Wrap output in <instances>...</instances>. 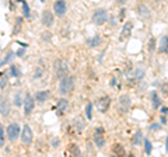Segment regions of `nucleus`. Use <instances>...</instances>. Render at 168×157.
<instances>
[{
    "mask_svg": "<svg viewBox=\"0 0 168 157\" xmlns=\"http://www.w3.org/2000/svg\"><path fill=\"white\" fill-rule=\"evenodd\" d=\"M74 87V77L73 76H65L63 78H60V83H59V93L62 95H66L73 90Z\"/></svg>",
    "mask_w": 168,
    "mask_h": 157,
    "instance_id": "nucleus-1",
    "label": "nucleus"
},
{
    "mask_svg": "<svg viewBox=\"0 0 168 157\" xmlns=\"http://www.w3.org/2000/svg\"><path fill=\"white\" fill-rule=\"evenodd\" d=\"M20 135H21L20 125L16 122L10 123V125L7 126V129H6V136L8 138L10 142H17V139L20 138Z\"/></svg>",
    "mask_w": 168,
    "mask_h": 157,
    "instance_id": "nucleus-2",
    "label": "nucleus"
},
{
    "mask_svg": "<svg viewBox=\"0 0 168 157\" xmlns=\"http://www.w3.org/2000/svg\"><path fill=\"white\" fill-rule=\"evenodd\" d=\"M20 139L23 142L24 146H29L34 140V133H32V129L29 128L28 125H24L23 129H21V135H20Z\"/></svg>",
    "mask_w": 168,
    "mask_h": 157,
    "instance_id": "nucleus-3",
    "label": "nucleus"
},
{
    "mask_svg": "<svg viewBox=\"0 0 168 157\" xmlns=\"http://www.w3.org/2000/svg\"><path fill=\"white\" fill-rule=\"evenodd\" d=\"M69 69L70 68H69L67 62H65V60L59 59V60H56L55 62V73H56V76H58L59 78H63L65 76H67Z\"/></svg>",
    "mask_w": 168,
    "mask_h": 157,
    "instance_id": "nucleus-4",
    "label": "nucleus"
},
{
    "mask_svg": "<svg viewBox=\"0 0 168 157\" xmlns=\"http://www.w3.org/2000/svg\"><path fill=\"white\" fill-rule=\"evenodd\" d=\"M108 21V11L105 8H97L92 14V23L97 25H102Z\"/></svg>",
    "mask_w": 168,
    "mask_h": 157,
    "instance_id": "nucleus-5",
    "label": "nucleus"
},
{
    "mask_svg": "<svg viewBox=\"0 0 168 157\" xmlns=\"http://www.w3.org/2000/svg\"><path fill=\"white\" fill-rule=\"evenodd\" d=\"M42 24H44L45 27H52L53 23H55V13H52L50 10H48V8H45L44 11H42Z\"/></svg>",
    "mask_w": 168,
    "mask_h": 157,
    "instance_id": "nucleus-6",
    "label": "nucleus"
},
{
    "mask_svg": "<svg viewBox=\"0 0 168 157\" xmlns=\"http://www.w3.org/2000/svg\"><path fill=\"white\" fill-rule=\"evenodd\" d=\"M67 11V4H66L65 0H56L55 4H53V13L58 17H63Z\"/></svg>",
    "mask_w": 168,
    "mask_h": 157,
    "instance_id": "nucleus-7",
    "label": "nucleus"
},
{
    "mask_svg": "<svg viewBox=\"0 0 168 157\" xmlns=\"http://www.w3.org/2000/svg\"><path fill=\"white\" fill-rule=\"evenodd\" d=\"M34 108H35V98L32 95L27 94L25 98H24V114L29 115L34 111Z\"/></svg>",
    "mask_w": 168,
    "mask_h": 157,
    "instance_id": "nucleus-8",
    "label": "nucleus"
},
{
    "mask_svg": "<svg viewBox=\"0 0 168 157\" xmlns=\"http://www.w3.org/2000/svg\"><path fill=\"white\" fill-rule=\"evenodd\" d=\"M94 142L97 147H104L105 144V138H104V128H97L94 132Z\"/></svg>",
    "mask_w": 168,
    "mask_h": 157,
    "instance_id": "nucleus-9",
    "label": "nucleus"
},
{
    "mask_svg": "<svg viewBox=\"0 0 168 157\" xmlns=\"http://www.w3.org/2000/svg\"><path fill=\"white\" fill-rule=\"evenodd\" d=\"M130 104H132V100L129 95H121L119 97V110L122 111V112H128L129 108H130Z\"/></svg>",
    "mask_w": 168,
    "mask_h": 157,
    "instance_id": "nucleus-10",
    "label": "nucleus"
},
{
    "mask_svg": "<svg viewBox=\"0 0 168 157\" xmlns=\"http://www.w3.org/2000/svg\"><path fill=\"white\" fill-rule=\"evenodd\" d=\"M11 111V104L8 98H2L0 100V114L3 116H7Z\"/></svg>",
    "mask_w": 168,
    "mask_h": 157,
    "instance_id": "nucleus-11",
    "label": "nucleus"
},
{
    "mask_svg": "<svg viewBox=\"0 0 168 157\" xmlns=\"http://www.w3.org/2000/svg\"><path fill=\"white\" fill-rule=\"evenodd\" d=\"M109 104H111V98L108 97H101L100 100L97 101V108L100 110V112H107L108 108H109Z\"/></svg>",
    "mask_w": 168,
    "mask_h": 157,
    "instance_id": "nucleus-12",
    "label": "nucleus"
},
{
    "mask_svg": "<svg viewBox=\"0 0 168 157\" xmlns=\"http://www.w3.org/2000/svg\"><path fill=\"white\" fill-rule=\"evenodd\" d=\"M132 28H133V23H132V21H129V23H126V24H125V25H123V28H122L121 41H123V39H126V38H129V37H130Z\"/></svg>",
    "mask_w": 168,
    "mask_h": 157,
    "instance_id": "nucleus-13",
    "label": "nucleus"
},
{
    "mask_svg": "<svg viewBox=\"0 0 168 157\" xmlns=\"http://www.w3.org/2000/svg\"><path fill=\"white\" fill-rule=\"evenodd\" d=\"M167 51H168V35H163L160 38V42H158V52L165 53Z\"/></svg>",
    "mask_w": 168,
    "mask_h": 157,
    "instance_id": "nucleus-14",
    "label": "nucleus"
},
{
    "mask_svg": "<svg viewBox=\"0 0 168 157\" xmlns=\"http://www.w3.org/2000/svg\"><path fill=\"white\" fill-rule=\"evenodd\" d=\"M49 95H50L49 91H48V90H44V91H38L34 98H35V101H38V102L42 104V102H45L48 98H49Z\"/></svg>",
    "mask_w": 168,
    "mask_h": 157,
    "instance_id": "nucleus-15",
    "label": "nucleus"
},
{
    "mask_svg": "<svg viewBox=\"0 0 168 157\" xmlns=\"http://www.w3.org/2000/svg\"><path fill=\"white\" fill-rule=\"evenodd\" d=\"M67 107H69V102H67V100H65V98H60L58 101V111H59V114H63L66 110H67Z\"/></svg>",
    "mask_w": 168,
    "mask_h": 157,
    "instance_id": "nucleus-16",
    "label": "nucleus"
},
{
    "mask_svg": "<svg viewBox=\"0 0 168 157\" xmlns=\"http://www.w3.org/2000/svg\"><path fill=\"white\" fill-rule=\"evenodd\" d=\"M101 44V37L100 35H94V37L92 38H88L87 39V45H88V46H98V45Z\"/></svg>",
    "mask_w": 168,
    "mask_h": 157,
    "instance_id": "nucleus-17",
    "label": "nucleus"
},
{
    "mask_svg": "<svg viewBox=\"0 0 168 157\" xmlns=\"http://www.w3.org/2000/svg\"><path fill=\"white\" fill-rule=\"evenodd\" d=\"M137 11H139V16L143 17V19H149L150 17V11H149V8H147V6H144V4H140Z\"/></svg>",
    "mask_w": 168,
    "mask_h": 157,
    "instance_id": "nucleus-18",
    "label": "nucleus"
},
{
    "mask_svg": "<svg viewBox=\"0 0 168 157\" xmlns=\"http://www.w3.org/2000/svg\"><path fill=\"white\" fill-rule=\"evenodd\" d=\"M112 152L115 153V154H118V156H126V152H125L123 147H122L121 143H115V144H113Z\"/></svg>",
    "mask_w": 168,
    "mask_h": 157,
    "instance_id": "nucleus-19",
    "label": "nucleus"
},
{
    "mask_svg": "<svg viewBox=\"0 0 168 157\" xmlns=\"http://www.w3.org/2000/svg\"><path fill=\"white\" fill-rule=\"evenodd\" d=\"M18 2L21 3V4H23V14H24V17L29 19V16H31V10H29L28 3H27L25 0H18Z\"/></svg>",
    "mask_w": 168,
    "mask_h": 157,
    "instance_id": "nucleus-20",
    "label": "nucleus"
},
{
    "mask_svg": "<svg viewBox=\"0 0 168 157\" xmlns=\"http://www.w3.org/2000/svg\"><path fill=\"white\" fill-rule=\"evenodd\" d=\"M142 140H143V133L140 131H137L136 133H134L133 139H132V144H133V146H139Z\"/></svg>",
    "mask_w": 168,
    "mask_h": 157,
    "instance_id": "nucleus-21",
    "label": "nucleus"
},
{
    "mask_svg": "<svg viewBox=\"0 0 168 157\" xmlns=\"http://www.w3.org/2000/svg\"><path fill=\"white\" fill-rule=\"evenodd\" d=\"M151 98H153V107H154V108L160 107V97L157 95V93H155V91L151 93Z\"/></svg>",
    "mask_w": 168,
    "mask_h": 157,
    "instance_id": "nucleus-22",
    "label": "nucleus"
},
{
    "mask_svg": "<svg viewBox=\"0 0 168 157\" xmlns=\"http://www.w3.org/2000/svg\"><path fill=\"white\" fill-rule=\"evenodd\" d=\"M74 125L77 126V131L79 132H81L84 128H86V122H83V119L81 118H77L76 119V122H74Z\"/></svg>",
    "mask_w": 168,
    "mask_h": 157,
    "instance_id": "nucleus-23",
    "label": "nucleus"
},
{
    "mask_svg": "<svg viewBox=\"0 0 168 157\" xmlns=\"http://www.w3.org/2000/svg\"><path fill=\"white\" fill-rule=\"evenodd\" d=\"M86 116L87 119H91L92 118V102H88L86 107Z\"/></svg>",
    "mask_w": 168,
    "mask_h": 157,
    "instance_id": "nucleus-24",
    "label": "nucleus"
},
{
    "mask_svg": "<svg viewBox=\"0 0 168 157\" xmlns=\"http://www.w3.org/2000/svg\"><path fill=\"white\" fill-rule=\"evenodd\" d=\"M14 58H16V53H13V52H8V53H7V56H4V59H3L2 65H4V63L11 62V60H13Z\"/></svg>",
    "mask_w": 168,
    "mask_h": 157,
    "instance_id": "nucleus-25",
    "label": "nucleus"
},
{
    "mask_svg": "<svg viewBox=\"0 0 168 157\" xmlns=\"http://www.w3.org/2000/svg\"><path fill=\"white\" fill-rule=\"evenodd\" d=\"M14 104H16L17 107H21V105L24 104V100H21V94H20V93H17V94L14 95Z\"/></svg>",
    "mask_w": 168,
    "mask_h": 157,
    "instance_id": "nucleus-26",
    "label": "nucleus"
},
{
    "mask_svg": "<svg viewBox=\"0 0 168 157\" xmlns=\"http://www.w3.org/2000/svg\"><path fill=\"white\" fill-rule=\"evenodd\" d=\"M144 149H146V154L151 153V143H150L149 139H144Z\"/></svg>",
    "mask_w": 168,
    "mask_h": 157,
    "instance_id": "nucleus-27",
    "label": "nucleus"
},
{
    "mask_svg": "<svg viewBox=\"0 0 168 157\" xmlns=\"http://www.w3.org/2000/svg\"><path fill=\"white\" fill-rule=\"evenodd\" d=\"M4 129H3L2 123H0V146H3L4 144Z\"/></svg>",
    "mask_w": 168,
    "mask_h": 157,
    "instance_id": "nucleus-28",
    "label": "nucleus"
},
{
    "mask_svg": "<svg viewBox=\"0 0 168 157\" xmlns=\"http://www.w3.org/2000/svg\"><path fill=\"white\" fill-rule=\"evenodd\" d=\"M25 52H27L25 46H23V48H20V49L16 52V56H17V58H23V56L25 55Z\"/></svg>",
    "mask_w": 168,
    "mask_h": 157,
    "instance_id": "nucleus-29",
    "label": "nucleus"
},
{
    "mask_svg": "<svg viewBox=\"0 0 168 157\" xmlns=\"http://www.w3.org/2000/svg\"><path fill=\"white\" fill-rule=\"evenodd\" d=\"M10 72H11V76L13 77H18L20 76V72L17 70L16 66H10Z\"/></svg>",
    "mask_w": 168,
    "mask_h": 157,
    "instance_id": "nucleus-30",
    "label": "nucleus"
},
{
    "mask_svg": "<svg viewBox=\"0 0 168 157\" xmlns=\"http://www.w3.org/2000/svg\"><path fill=\"white\" fill-rule=\"evenodd\" d=\"M70 152L74 153L76 156H80V150H79V147H77L76 144H71V146H70Z\"/></svg>",
    "mask_w": 168,
    "mask_h": 157,
    "instance_id": "nucleus-31",
    "label": "nucleus"
},
{
    "mask_svg": "<svg viewBox=\"0 0 168 157\" xmlns=\"http://www.w3.org/2000/svg\"><path fill=\"white\" fill-rule=\"evenodd\" d=\"M154 45H155V39L154 38H150L149 39V51L154 49Z\"/></svg>",
    "mask_w": 168,
    "mask_h": 157,
    "instance_id": "nucleus-32",
    "label": "nucleus"
},
{
    "mask_svg": "<svg viewBox=\"0 0 168 157\" xmlns=\"http://www.w3.org/2000/svg\"><path fill=\"white\" fill-rule=\"evenodd\" d=\"M41 76H42V72L39 69H37V70H35V74H34V78H39Z\"/></svg>",
    "mask_w": 168,
    "mask_h": 157,
    "instance_id": "nucleus-33",
    "label": "nucleus"
},
{
    "mask_svg": "<svg viewBox=\"0 0 168 157\" xmlns=\"http://www.w3.org/2000/svg\"><path fill=\"white\" fill-rule=\"evenodd\" d=\"M161 114H164V115H165V114H168V108H167V107H163V108H161Z\"/></svg>",
    "mask_w": 168,
    "mask_h": 157,
    "instance_id": "nucleus-34",
    "label": "nucleus"
},
{
    "mask_svg": "<svg viewBox=\"0 0 168 157\" xmlns=\"http://www.w3.org/2000/svg\"><path fill=\"white\" fill-rule=\"evenodd\" d=\"M126 2H128V0H116V3H118V4H121V6H123Z\"/></svg>",
    "mask_w": 168,
    "mask_h": 157,
    "instance_id": "nucleus-35",
    "label": "nucleus"
},
{
    "mask_svg": "<svg viewBox=\"0 0 168 157\" xmlns=\"http://www.w3.org/2000/svg\"><path fill=\"white\" fill-rule=\"evenodd\" d=\"M58 146H59V140L55 139V140H53V147H58Z\"/></svg>",
    "mask_w": 168,
    "mask_h": 157,
    "instance_id": "nucleus-36",
    "label": "nucleus"
},
{
    "mask_svg": "<svg viewBox=\"0 0 168 157\" xmlns=\"http://www.w3.org/2000/svg\"><path fill=\"white\" fill-rule=\"evenodd\" d=\"M115 83H116V78H115V77H112V80H111V86L113 87V86H115Z\"/></svg>",
    "mask_w": 168,
    "mask_h": 157,
    "instance_id": "nucleus-37",
    "label": "nucleus"
},
{
    "mask_svg": "<svg viewBox=\"0 0 168 157\" xmlns=\"http://www.w3.org/2000/svg\"><path fill=\"white\" fill-rule=\"evenodd\" d=\"M161 123H163V125H165V123H167V119H165V116H161Z\"/></svg>",
    "mask_w": 168,
    "mask_h": 157,
    "instance_id": "nucleus-38",
    "label": "nucleus"
},
{
    "mask_svg": "<svg viewBox=\"0 0 168 157\" xmlns=\"http://www.w3.org/2000/svg\"><path fill=\"white\" fill-rule=\"evenodd\" d=\"M158 128V125L155 123V125H150V129H157Z\"/></svg>",
    "mask_w": 168,
    "mask_h": 157,
    "instance_id": "nucleus-39",
    "label": "nucleus"
},
{
    "mask_svg": "<svg viewBox=\"0 0 168 157\" xmlns=\"http://www.w3.org/2000/svg\"><path fill=\"white\" fill-rule=\"evenodd\" d=\"M165 149H167V152H168V138H167V144H165Z\"/></svg>",
    "mask_w": 168,
    "mask_h": 157,
    "instance_id": "nucleus-40",
    "label": "nucleus"
},
{
    "mask_svg": "<svg viewBox=\"0 0 168 157\" xmlns=\"http://www.w3.org/2000/svg\"><path fill=\"white\" fill-rule=\"evenodd\" d=\"M155 2H161V0H155Z\"/></svg>",
    "mask_w": 168,
    "mask_h": 157,
    "instance_id": "nucleus-41",
    "label": "nucleus"
},
{
    "mask_svg": "<svg viewBox=\"0 0 168 157\" xmlns=\"http://www.w3.org/2000/svg\"><path fill=\"white\" fill-rule=\"evenodd\" d=\"M41 2H42V3H44V2H45V0H41Z\"/></svg>",
    "mask_w": 168,
    "mask_h": 157,
    "instance_id": "nucleus-42",
    "label": "nucleus"
}]
</instances>
